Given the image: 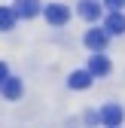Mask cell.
Instances as JSON below:
<instances>
[{"mask_svg": "<svg viewBox=\"0 0 125 128\" xmlns=\"http://www.w3.org/2000/svg\"><path fill=\"white\" fill-rule=\"evenodd\" d=\"M122 116H125V113H122L119 104H107V107L101 110V122H104L107 128H119V125H122Z\"/></svg>", "mask_w": 125, "mask_h": 128, "instance_id": "cell-2", "label": "cell"}, {"mask_svg": "<svg viewBox=\"0 0 125 128\" xmlns=\"http://www.w3.org/2000/svg\"><path fill=\"white\" fill-rule=\"evenodd\" d=\"M0 92H3V98H6V101H15V98H22V79H15V76H6L3 82H0Z\"/></svg>", "mask_w": 125, "mask_h": 128, "instance_id": "cell-5", "label": "cell"}, {"mask_svg": "<svg viewBox=\"0 0 125 128\" xmlns=\"http://www.w3.org/2000/svg\"><path fill=\"white\" fill-rule=\"evenodd\" d=\"M46 18H49V24H64L70 18V12H67V6L52 3V6H46Z\"/></svg>", "mask_w": 125, "mask_h": 128, "instance_id": "cell-7", "label": "cell"}, {"mask_svg": "<svg viewBox=\"0 0 125 128\" xmlns=\"http://www.w3.org/2000/svg\"><path fill=\"white\" fill-rule=\"evenodd\" d=\"M67 86H70V88H88V86H92V73H88V70H73L70 79H67Z\"/></svg>", "mask_w": 125, "mask_h": 128, "instance_id": "cell-9", "label": "cell"}, {"mask_svg": "<svg viewBox=\"0 0 125 128\" xmlns=\"http://www.w3.org/2000/svg\"><path fill=\"white\" fill-rule=\"evenodd\" d=\"M15 9H9V6H0V30H12V24H15Z\"/></svg>", "mask_w": 125, "mask_h": 128, "instance_id": "cell-10", "label": "cell"}, {"mask_svg": "<svg viewBox=\"0 0 125 128\" xmlns=\"http://www.w3.org/2000/svg\"><path fill=\"white\" fill-rule=\"evenodd\" d=\"M88 73L92 76H107V73H110V58H107V55H92L88 58Z\"/></svg>", "mask_w": 125, "mask_h": 128, "instance_id": "cell-3", "label": "cell"}, {"mask_svg": "<svg viewBox=\"0 0 125 128\" xmlns=\"http://www.w3.org/2000/svg\"><path fill=\"white\" fill-rule=\"evenodd\" d=\"M107 40H110V34H107L104 28H92V30H86V46H88V49H95V52H104Z\"/></svg>", "mask_w": 125, "mask_h": 128, "instance_id": "cell-1", "label": "cell"}, {"mask_svg": "<svg viewBox=\"0 0 125 128\" xmlns=\"http://www.w3.org/2000/svg\"><path fill=\"white\" fill-rule=\"evenodd\" d=\"M6 76H9V73H6V64H3V61H0V82H3V79H6Z\"/></svg>", "mask_w": 125, "mask_h": 128, "instance_id": "cell-12", "label": "cell"}, {"mask_svg": "<svg viewBox=\"0 0 125 128\" xmlns=\"http://www.w3.org/2000/svg\"><path fill=\"white\" fill-rule=\"evenodd\" d=\"M80 15L86 22H95L101 15V3H98V0H82V3H80Z\"/></svg>", "mask_w": 125, "mask_h": 128, "instance_id": "cell-8", "label": "cell"}, {"mask_svg": "<svg viewBox=\"0 0 125 128\" xmlns=\"http://www.w3.org/2000/svg\"><path fill=\"white\" fill-rule=\"evenodd\" d=\"M15 15L18 18H34V15L40 12V0H15Z\"/></svg>", "mask_w": 125, "mask_h": 128, "instance_id": "cell-4", "label": "cell"}, {"mask_svg": "<svg viewBox=\"0 0 125 128\" xmlns=\"http://www.w3.org/2000/svg\"><path fill=\"white\" fill-rule=\"evenodd\" d=\"M104 30H107V34H125V15L122 12H107Z\"/></svg>", "mask_w": 125, "mask_h": 128, "instance_id": "cell-6", "label": "cell"}, {"mask_svg": "<svg viewBox=\"0 0 125 128\" xmlns=\"http://www.w3.org/2000/svg\"><path fill=\"white\" fill-rule=\"evenodd\" d=\"M104 6L110 9V12H122V6H125V0H104Z\"/></svg>", "mask_w": 125, "mask_h": 128, "instance_id": "cell-11", "label": "cell"}]
</instances>
